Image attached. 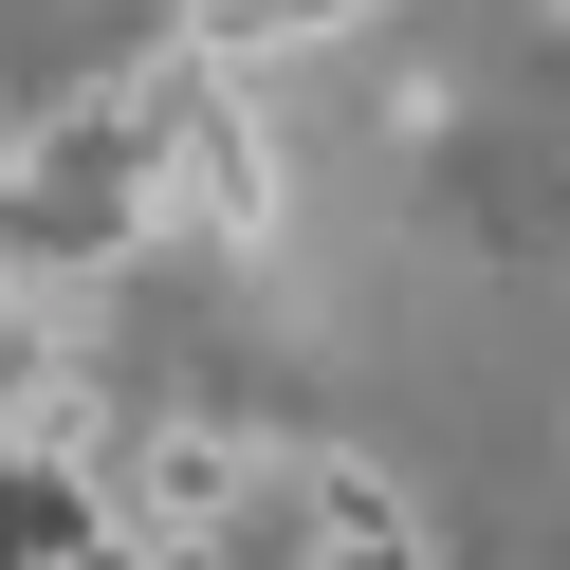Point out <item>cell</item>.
I'll return each instance as SVG.
<instances>
[{
	"mask_svg": "<svg viewBox=\"0 0 570 570\" xmlns=\"http://www.w3.org/2000/svg\"><path fill=\"white\" fill-rule=\"evenodd\" d=\"M258 222H276V129L239 111V92H203V111L166 129V166H148V222H129V258H239Z\"/></svg>",
	"mask_w": 570,
	"mask_h": 570,
	"instance_id": "2",
	"label": "cell"
},
{
	"mask_svg": "<svg viewBox=\"0 0 570 570\" xmlns=\"http://www.w3.org/2000/svg\"><path fill=\"white\" fill-rule=\"evenodd\" d=\"M276 497H295V570H442L423 497L386 479L368 442H295V460H276Z\"/></svg>",
	"mask_w": 570,
	"mask_h": 570,
	"instance_id": "3",
	"label": "cell"
},
{
	"mask_svg": "<svg viewBox=\"0 0 570 570\" xmlns=\"http://www.w3.org/2000/svg\"><path fill=\"white\" fill-rule=\"evenodd\" d=\"M276 460L239 442L222 405H148L129 442H92V497H111V533H185V552H239V497H258Z\"/></svg>",
	"mask_w": 570,
	"mask_h": 570,
	"instance_id": "1",
	"label": "cell"
},
{
	"mask_svg": "<svg viewBox=\"0 0 570 570\" xmlns=\"http://www.w3.org/2000/svg\"><path fill=\"white\" fill-rule=\"evenodd\" d=\"M350 19H368V0H185V75L203 92H239V75H276V56H313V38H350Z\"/></svg>",
	"mask_w": 570,
	"mask_h": 570,
	"instance_id": "4",
	"label": "cell"
}]
</instances>
